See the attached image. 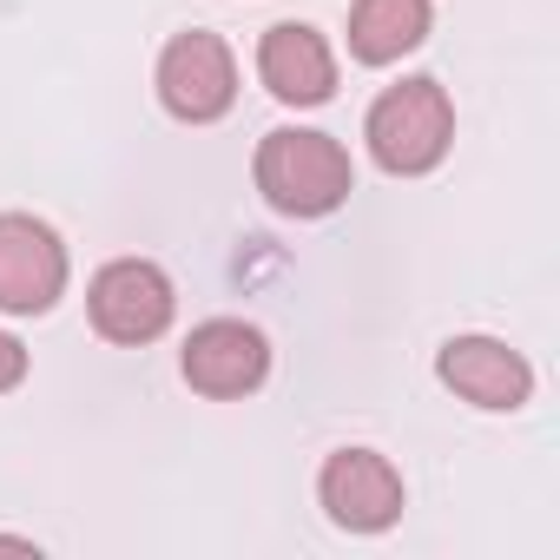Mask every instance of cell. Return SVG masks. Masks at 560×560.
<instances>
[{
	"label": "cell",
	"mask_w": 560,
	"mask_h": 560,
	"mask_svg": "<svg viewBox=\"0 0 560 560\" xmlns=\"http://www.w3.org/2000/svg\"><path fill=\"white\" fill-rule=\"evenodd\" d=\"M257 191L270 211H284V218H330L357 172H350V152L330 139V132H311V126H277L264 132L257 145Z\"/></svg>",
	"instance_id": "cell-1"
},
{
	"label": "cell",
	"mask_w": 560,
	"mask_h": 560,
	"mask_svg": "<svg viewBox=\"0 0 560 560\" xmlns=\"http://www.w3.org/2000/svg\"><path fill=\"white\" fill-rule=\"evenodd\" d=\"M363 139H370V159L383 172H396V178L435 172L442 152L455 145V106H448L442 80H402V86H389L370 106Z\"/></svg>",
	"instance_id": "cell-2"
},
{
	"label": "cell",
	"mask_w": 560,
	"mask_h": 560,
	"mask_svg": "<svg viewBox=\"0 0 560 560\" xmlns=\"http://www.w3.org/2000/svg\"><path fill=\"white\" fill-rule=\"evenodd\" d=\"M86 311H93V330L106 343H152L172 330L178 317V291H172V277L152 264V257H113L100 277H93V291H86Z\"/></svg>",
	"instance_id": "cell-3"
},
{
	"label": "cell",
	"mask_w": 560,
	"mask_h": 560,
	"mask_svg": "<svg viewBox=\"0 0 560 560\" xmlns=\"http://www.w3.org/2000/svg\"><path fill=\"white\" fill-rule=\"evenodd\" d=\"M67 291V244L54 224L27 211H0V311L8 317H40Z\"/></svg>",
	"instance_id": "cell-4"
},
{
	"label": "cell",
	"mask_w": 560,
	"mask_h": 560,
	"mask_svg": "<svg viewBox=\"0 0 560 560\" xmlns=\"http://www.w3.org/2000/svg\"><path fill=\"white\" fill-rule=\"evenodd\" d=\"M159 100L185 126H211L237 100V60L218 34H178L159 54Z\"/></svg>",
	"instance_id": "cell-5"
},
{
	"label": "cell",
	"mask_w": 560,
	"mask_h": 560,
	"mask_svg": "<svg viewBox=\"0 0 560 560\" xmlns=\"http://www.w3.org/2000/svg\"><path fill=\"white\" fill-rule=\"evenodd\" d=\"M270 376V343L244 317H211L185 337V383L211 402H237Z\"/></svg>",
	"instance_id": "cell-6"
},
{
	"label": "cell",
	"mask_w": 560,
	"mask_h": 560,
	"mask_svg": "<svg viewBox=\"0 0 560 560\" xmlns=\"http://www.w3.org/2000/svg\"><path fill=\"white\" fill-rule=\"evenodd\" d=\"M317 494H324L330 521L350 534H383L402 514V475L376 448H337L317 475Z\"/></svg>",
	"instance_id": "cell-7"
},
{
	"label": "cell",
	"mask_w": 560,
	"mask_h": 560,
	"mask_svg": "<svg viewBox=\"0 0 560 560\" xmlns=\"http://www.w3.org/2000/svg\"><path fill=\"white\" fill-rule=\"evenodd\" d=\"M435 376L462 396V402H475V409H521L527 396H534V370H527V357L521 350H508L501 337H448L442 343V357H435Z\"/></svg>",
	"instance_id": "cell-8"
},
{
	"label": "cell",
	"mask_w": 560,
	"mask_h": 560,
	"mask_svg": "<svg viewBox=\"0 0 560 560\" xmlns=\"http://www.w3.org/2000/svg\"><path fill=\"white\" fill-rule=\"evenodd\" d=\"M257 73H264V86L284 100V106H324L337 93V54L304 21H277L257 40Z\"/></svg>",
	"instance_id": "cell-9"
},
{
	"label": "cell",
	"mask_w": 560,
	"mask_h": 560,
	"mask_svg": "<svg viewBox=\"0 0 560 560\" xmlns=\"http://www.w3.org/2000/svg\"><path fill=\"white\" fill-rule=\"evenodd\" d=\"M429 0H357L350 8V54L363 67H389L429 40Z\"/></svg>",
	"instance_id": "cell-10"
},
{
	"label": "cell",
	"mask_w": 560,
	"mask_h": 560,
	"mask_svg": "<svg viewBox=\"0 0 560 560\" xmlns=\"http://www.w3.org/2000/svg\"><path fill=\"white\" fill-rule=\"evenodd\" d=\"M21 376H27V350H21V343H14L8 330H0V396H8V389H14Z\"/></svg>",
	"instance_id": "cell-11"
}]
</instances>
